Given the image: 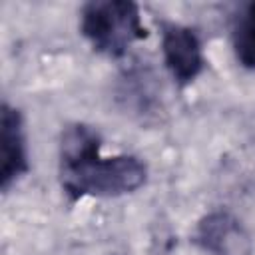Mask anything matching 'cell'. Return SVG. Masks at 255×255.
Returning <instances> with one entry per match:
<instances>
[{
	"mask_svg": "<svg viewBox=\"0 0 255 255\" xmlns=\"http://www.w3.org/2000/svg\"><path fill=\"white\" fill-rule=\"evenodd\" d=\"M80 32L90 46L108 58H120L128 48L145 38L139 8L128 0H96L82 8Z\"/></svg>",
	"mask_w": 255,
	"mask_h": 255,
	"instance_id": "2",
	"label": "cell"
},
{
	"mask_svg": "<svg viewBox=\"0 0 255 255\" xmlns=\"http://www.w3.org/2000/svg\"><path fill=\"white\" fill-rule=\"evenodd\" d=\"M161 54L165 68L179 86L191 84L205 66L201 42L195 30L181 24H165L161 30Z\"/></svg>",
	"mask_w": 255,
	"mask_h": 255,
	"instance_id": "4",
	"label": "cell"
},
{
	"mask_svg": "<svg viewBox=\"0 0 255 255\" xmlns=\"http://www.w3.org/2000/svg\"><path fill=\"white\" fill-rule=\"evenodd\" d=\"M233 52L243 68L255 70V2L245 4L235 18Z\"/></svg>",
	"mask_w": 255,
	"mask_h": 255,
	"instance_id": "6",
	"label": "cell"
},
{
	"mask_svg": "<svg viewBox=\"0 0 255 255\" xmlns=\"http://www.w3.org/2000/svg\"><path fill=\"white\" fill-rule=\"evenodd\" d=\"M191 239L207 255H253L251 233L241 219L229 211H211L203 215Z\"/></svg>",
	"mask_w": 255,
	"mask_h": 255,
	"instance_id": "3",
	"label": "cell"
},
{
	"mask_svg": "<svg viewBox=\"0 0 255 255\" xmlns=\"http://www.w3.org/2000/svg\"><path fill=\"white\" fill-rule=\"evenodd\" d=\"M0 185L2 191H8L22 175L28 173V145L22 114L12 108L8 102L2 104L0 114Z\"/></svg>",
	"mask_w": 255,
	"mask_h": 255,
	"instance_id": "5",
	"label": "cell"
},
{
	"mask_svg": "<svg viewBox=\"0 0 255 255\" xmlns=\"http://www.w3.org/2000/svg\"><path fill=\"white\" fill-rule=\"evenodd\" d=\"M102 137L88 124L64 128L58 143V177L64 193L82 197H120L137 191L147 179V165L135 155L100 153Z\"/></svg>",
	"mask_w": 255,
	"mask_h": 255,
	"instance_id": "1",
	"label": "cell"
}]
</instances>
